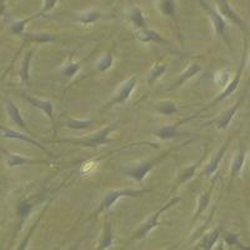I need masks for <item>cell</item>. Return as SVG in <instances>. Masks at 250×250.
<instances>
[{"mask_svg": "<svg viewBox=\"0 0 250 250\" xmlns=\"http://www.w3.org/2000/svg\"><path fill=\"white\" fill-rule=\"evenodd\" d=\"M119 126V122L109 124L103 129L98 130L97 133H93L88 137L75 138V139H55L50 140V143H62V144H71L75 146H83V148H99L102 145L110 144L114 139L110 138V134Z\"/></svg>", "mask_w": 250, "mask_h": 250, "instance_id": "cell-1", "label": "cell"}, {"mask_svg": "<svg viewBox=\"0 0 250 250\" xmlns=\"http://www.w3.org/2000/svg\"><path fill=\"white\" fill-rule=\"evenodd\" d=\"M179 202H180V196H174V198H171L170 200H168L165 204H163L162 207L155 211V213L151 214V215L149 216V218L146 219V220H145L139 228H138L137 230L134 231L133 235H131L130 239H129V243L138 242V240L144 239L145 236L148 235V234L153 230V229H155V228L160 224L159 219L160 216H162V214L164 213V211L168 210V209H170V208H173L174 205H176Z\"/></svg>", "mask_w": 250, "mask_h": 250, "instance_id": "cell-2", "label": "cell"}, {"mask_svg": "<svg viewBox=\"0 0 250 250\" xmlns=\"http://www.w3.org/2000/svg\"><path fill=\"white\" fill-rule=\"evenodd\" d=\"M153 189H117V190H110L104 195V198L100 202L99 207L93 214V216H98L102 213H105L109 209L113 208V205L120 200L122 198H137V196H142L146 193H151Z\"/></svg>", "mask_w": 250, "mask_h": 250, "instance_id": "cell-3", "label": "cell"}, {"mask_svg": "<svg viewBox=\"0 0 250 250\" xmlns=\"http://www.w3.org/2000/svg\"><path fill=\"white\" fill-rule=\"evenodd\" d=\"M247 38H244V44H243V53H242V58H240V62H239V68L238 70H236L235 75H234L233 79L229 82V84H228L227 86L224 88V90L222 91V93L219 94L218 97L215 98L214 100H211L209 104H207V105L204 106V108L202 109V111L207 110V109H209L210 106H214L216 104V103H220L222 100H224L225 98L229 97L230 94H233L234 91L238 89L239 84H240V79H242V75H243V71H244V68H245V64H247Z\"/></svg>", "mask_w": 250, "mask_h": 250, "instance_id": "cell-4", "label": "cell"}, {"mask_svg": "<svg viewBox=\"0 0 250 250\" xmlns=\"http://www.w3.org/2000/svg\"><path fill=\"white\" fill-rule=\"evenodd\" d=\"M171 151H173V149H170V150L164 151V153L159 154V155L154 156V158H151V159L146 160V162L140 163V164H138L137 167H133V168L125 169L124 173L126 174V176H129V178H131V179L135 180V182H137V183L142 184L143 180L145 179V176H146L149 173H150L151 169H153L154 167H155V165L159 164V163L162 162L163 159H165L167 156L170 155Z\"/></svg>", "mask_w": 250, "mask_h": 250, "instance_id": "cell-5", "label": "cell"}, {"mask_svg": "<svg viewBox=\"0 0 250 250\" xmlns=\"http://www.w3.org/2000/svg\"><path fill=\"white\" fill-rule=\"evenodd\" d=\"M199 4L200 6L204 9V12L207 13L208 17L210 18L211 24H213V28L214 30H215L216 35H219V37L222 38L225 43L229 45L230 43H229V37H228V25L224 18L219 14V12L215 8H213V6L209 3H207V1H199Z\"/></svg>", "mask_w": 250, "mask_h": 250, "instance_id": "cell-6", "label": "cell"}, {"mask_svg": "<svg viewBox=\"0 0 250 250\" xmlns=\"http://www.w3.org/2000/svg\"><path fill=\"white\" fill-rule=\"evenodd\" d=\"M137 83H138V78L135 77V75H133V77L129 78L126 82L123 83L122 86L118 89L117 93L114 94V97L109 100L108 104H105V105L103 106V110L110 109L115 105H120V104L126 102V100L130 98L131 93L134 91L135 86H137Z\"/></svg>", "mask_w": 250, "mask_h": 250, "instance_id": "cell-7", "label": "cell"}, {"mask_svg": "<svg viewBox=\"0 0 250 250\" xmlns=\"http://www.w3.org/2000/svg\"><path fill=\"white\" fill-rule=\"evenodd\" d=\"M207 153H208V149L205 148L204 153L202 154L200 159H198V162L194 163V164H191L190 167H187V168L180 169L179 173H178V175H176L175 180H174V183H173L170 194H174L176 190H178V189H179L180 187H182L183 184H185V183H188L190 179H193L194 176H195V173H196V170H198V168H199L200 165H202V163L204 162L205 158H207Z\"/></svg>", "mask_w": 250, "mask_h": 250, "instance_id": "cell-8", "label": "cell"}, {"mask_svg": "<svg viewBox=\"0 0 250 250\" xmlns=\"http://www.w3.org/2000/svg\"><path fill=\"white\" fill-rule=\"evenodd\" d=\"M216 8H218L219 14L222 15L224 19L229 20L230 23H233L234 25L238 26L243 33L248 34V28L247 25H245L244 20L239 17L238 13L230 6V4L228 3V1H225V0H219V1H216Z\"/></svg>", "mask_w": 250, "mask_h": 250, "instance_id": "cell-9", "label": "cell"}, {"mask_svg": "<svg viewBox=\"0 0 250 250\" xmlns=\"http://www.w3.org/2000/svg\"><path fill=\"white\" fill-rule=\"evenodd\" d=\"M0 131H1V134H3L4 138H8V139H15V140H21V142H25V143H28V144H31V145H33V146H37L38 149H40V150L43 151L44 154H46V155L53 156L51 151H49L48 149H46L43 144H40V143L38 142L37 139H34V138H33V137L28 135V134L20 133V131H17V130H13V129L6 128V126H3V125H0Z\"/></svg>", "mask_w": 250, "mask_h": 250, "instance_id": "cell-10", "label": "cell"}, {"mask_svg": "<svg viewBox=\"0 0 250 250\" xmlns=\"http://www.w3.org/2000/svg\"><path fill=\"white\" fill-rule=\"evenodd\" d=\"M194 118H195V117L188 118V119L182 120V122H179V123H175V124L163 125V126H160L158 130L154 131L153 135H154V137L158 138V139H160V140H170V139H176V138L187 137V135H189V134L184 133V131H180L179 126H180V124L188 122V120L194 119Z\"/></svg>", "mask_w": 250, "mask_h": 250, "instance_id": "cell-11", "label": "cell"}, {"mask_svg": "<svg viewBox=\"0 0 250 250\" xmlns=\"http://www.w3.org/2000/svg\"><path fill=\"white\" fill-rule=\"evenodd\" d=\"M244 99H245V94H243L242 97L239 98V99L234 103L231 108L228 109V110L224 111L222 115H219L215 120H213V122H210V123H208V124H215L216 128L220 129V130H224V129H227L228 126H229V124H230L231 120H233L234 115H235V113L238 111V109L240 108V105H242L243 102H244Z\"/></svg>", "mask_w": 250, "mask_h": 250, "instance_id": "cell-12", "label": "cell"}, {"mask_svg": "<svg viewBox=\"0 0 250 250\" xmlns=\"http://www.w3.org/2000/svg\"><path fill=\"white\" fill-rule=\"evenodd\" d=\"M21 98L25 99L26 102L30 104L33 108H37L39 109L40 111H43L45 114L46 117L50 119L51 124H55V120H54V105H53V103L50 100H42V99H38L35 97H30L28 94H21Z\"/></svg>", "mask_w": 250, "mask_h": 250, "instance_id": "cell-13", "label": "cell"}, {"mask_svg": "<svg viewBox=\"0 0 250 250\" xmlns=\"http://www.w3.org/2000/svg\"><path fill=\"white\" fill-rule=\"evenodd\" d=\"M231 139H233L231 137L228 138V139L225 140L224 143H223V145L220 146V148H219V150L216 151L215 155L211 158L210 162L205 165L204 173H203V174H205V175H214V174L218 171L219 165H220V162L223 160V158H224V155H225V153H227L228 148H229V145H230Z\"/></svg>", "mask_w": 250, "mask_h": 250, "instance_id": "cell-14", "label": "cell"}, {"mask_svg": "<svg viewBox=\"0 0 250 250\" xmlns=\"http://www.w3.org/2000/svg\"><path fill=\"white\" fill-rule=\"evenodd\" d=\"M216 178L218 176L214 175V178L211 179V183H210V187L208 188L207 190L204 191V193L202 194V195L198 198V207H196V211L195 214H194L193 216V220H191V224H194V223L198 220V219L200 218V215H202L203 213H204L205 210H207L208 205H209V203H210V198H211V193H213V189H214V185H215L216 183Z\"/></svg>", "mask_w": 250, "mask_h": 250, "instance_id": "cell-15", "label": "cell"}, {"mask_svg": "<svg viewBox=\"0 0 250 250\" xmlns=\"http://www.w3.org/2000/svg\"><path fill=\"white\" fill-rule=\"evenodd\" d=\"M200 71H202V66H200L198 62H191V64H189V66L183 71L182 74L178 77V79H176L175 82H174L173 84L167 89V90L170 91V90H175V89L180 88V86H182L183 84H185L188 80H190L191 78L195 77L196 74H199Z\"/></svg>", "mask_w": 250, "mask_h": 250, "instance_id": "cell-16", "label": "cell"}, {"mask_svg": "<svg viewBox=\"0 0 250 250\" xmlns=\"http://www.w3.org/2000/svg\"><path fill=\"white\" fill-rule=\"evenodd\" d=\"M6 156V164L10 168L14 167H20V165H31V164H45L48 163L46 159H30V158H25V156L20 155V154L10 153V151L4 150Z\"/></svg>", "mask_w": 250, "mask_h": 250, "instance_id": "cell-17", "label": "cell"}, {"mask_svg": "<svg viewBox=\"0 0 250 250\" xmlns=\"http://www.w3.org/2000/svg\"><path fill=\"white\" fill-rule=\"evenodd\" d=\"M6 113H8V115L10 117V119L13 120V123H14L15 125H18L21 130L25 131V134L33 137V133H31L30 129L28 128L25 120H24L23 117H21L19 108L15 105L14 103L10 102V100H6Z\"/></svg>", "mask_w": 250, "mask_h": 250, "instance_id": "cell-18", "label": "cell"}, {"mask_svg": "<svg viewBox=\"0 0 250 250\" xmlns=\"http://www.w3.org/2000/svg\"><path fill=\"white\" fill-rule=\"evenodd\" d=\"M245 155H247V151L243 146H239L238 151L234 154L233 156V160H231V164H230V182L229 184L231 185V183L234 182L236 176L239 175V173L242 171L243 169V165L245 163Z\"/></svg>", "mask_w": 250, "mask_h": 250, "instance_id": "cell-19", "label": "cell"}, {"mask_svg": "<svg viewBox=\"0 0 250 250\" xmlns=\"http://www.w3.org/2000/svg\"><path fill=\"white\" fill-rule=\"evenodd\" d=\"M35 48L30 49L29 51H26L24 54L23 59H21V62H20V69H19V78L21 80L23 84H29V79H30V62L31 58H33V54H34Z\"/></svg>", "mask_w": 250, "mask_h": 250, "instance_id": "cell-20", "label": "cell"}, {"mask_svg": "<svg viewBox=\"0 0 250 250\" xmlns=\"http://www.w3.org/2000/svg\"><path fill=\"white\" fill-rule=\"evenodd\" d=\"M114 240V231L113 228H111V224L109 222H106L104 224V228H103L102 235H100L99 239V244H98V249L97 250H106L108 248H110L113 245Z\"/></svg>", "mask_w": 250, "mask_h": 250, "instance_id": "cell-21", "label": "cell"}, {"mask_svg": "<svg viewBox=\"0 0 250 250\" xmlns=\"http://www.w3.org/2000/svg\"><path fill=\"white\" fill-rule=\"evenodd\" d=\"M223 227H216L215 229H213V230L210 231V233H208L207 235L203 238V240L200 242L199 247L202 250H211L214 248V245L216 244V242L219 240V238L222 236V233H223Z\"/></svg>", "mask_w": 250, "mask_h": 250, "instance_id": "cell-22", "label": "cell"}, {"mask_svg": "<svg viewBox=\"0 0 250 250\" xmlns=\"http://www.w3.org/2000/svg\"><path fill=\"white\" fill-rule=\"evenodd\" d=\"M135 38H137L139 42H142V43H150V42H156V43L159 44L167 43L159 33H156V31L151 30V29L149 28L143 29V30H137Z\"/></svg>", "mask_w": 250, "mask_h": 250, "instance_id": "cell-23", "label": "cell"}, {"mask_svg": "<svg viewBox=\"0 0 250 250\" xmlns=\"http://www.w3.org/2000/svg\"><path fill=\"white\" fill-rule=\"evenodd\" d=\"M58 37L50 33H28L24 34V43H51L55 42Z\"/></svg>", "mask_w": 250, "mask_h": 250, "instance_id": "cell-24", "label": "cell"}, {"mask_svg": "<svg viewBox=\"0 0 250 250\" xmlns=\"http://www.w3.org/2000/svg\"><path fill=\"white\" fill-rule=\"evenodd\" d=\"M129 19H130L131 23L134 24V26L138 29V30H143V29L148 28V21L145 19L144 13L142 12V9L139 6H133L129 12Z\"/></svg>", "mask_w": 250, "mask_h": 250, "instance_id": "cell-25", "label": "cell"}, {"mask_svg": "<svg viewBox=\"0 0 250 250\" xmlns=\"http://www.w3.org/2000/svg\"><path fill=\"white\" fill-rule=\"evenodd\" d=\"M105 18H113V17L103 14V13L98 12V10H89V12L82 13V14L78 15L77 20L79 21V23L88 25V24L95 23V21H98V20L105 19Z\"/></svg>", "mask_w": 250, "mask_h": 250, "instance_id": "cell-26", "label": "cell"}, {"mask_svg": "<svg viewBox=\"0 0 250 250\" xmlns=\"http://www.w3.org/2000/svg\"><path fill=\"white\" fill-rule=\"evenodd\" d=\"M154 108L158 113L163 114V115H173V114L179 111L178 104L173 100H162V102L156 103Z\"/></svg>", "mask_w": 250, "mask_h": 250, "instance_id": "cell-27", "label": "cell"}, {"mask_svg": "<svg viewBox=\"0 0 250 250\" xmlns=\"http://www.w3.org/2000/svg\"><path fill=\"white\" fill-rule=\"evenodd\" d=\"M222 238L223 242L227 245H229V247H236L242 250H250V247H247L245 244H243V243L240 242V239H239L238 234L233 233V231L223 230Z\"/></svg>", "mask_w": 250, "mask_h": 250, "instance_id": "cell-28", "label": "cell"}, {"mask_svg": "<svg viewBox=\"0 0 250 250\" xmlns=\"http://www.w3.org/2000/svg\"><path fill=\"white\" fill-rule=\"evenodd\" d=\"M65 126L69 129H73V130H84V129H88L89 126L94 124V120L88 119V120H79L74 119V118L65 115Z\"/></svg>", "mask_w": 250, "mask_h": 250, "instance_id": "cell-29", "label": "cell"}, {"mask_svg": "<svg viewBox=\"0 0 250 250\" xmlns=\"http://www.w3.org/2000/svg\"><path fill=\"white\" fill-rule=\"evenodd\" d=\"M48 205H49V204H48ZM48 205H46V207L43 209V211H42V213L39 214V218H38L37 220H35V223H34V224H33V227L30 228V230H29V233L26 234L25 238H24L23 240H21V243H20L19 247H18L17 250H26V248H28V245H29V242H30L31 236H33V234H34V230L38 228V225H39L40 220H42V218H43V215H44V214H45L46 209H48Z\"/></svg>", "mask_w": 250, "mask_h": 250, "instance_id": "cell-30", "label": "cell"}, {"mask_svg": "<svg viewBox=\"0 0 250 250\" xmlns=\"http://www.w3.org/2000/svg\"><path fill=\"white\" fill-rule=\"evenodd\" d=\"M168 70V64H155V65L151 68L150 73H149L148 77V84L149 85H153L156 80L159 79L165 71Z\"/></svg>", "mask_w": 250, "mask_h": 250, "instance_id": "cell-31", "label": "cell"}, {"mask_svg": "<svg viewBox=\"0 0 250 250\" xmlns=\"http://www.w3.org/2000/svg\"><path fill=\"white\" fill-rule=\"evenodd\" d=\"M31 209H33V204L29 199L21 200L19 203V205H18V216L20 219V224H23L26 216L31 213Z\"/></svg>", "mask_w": 250, "mask_h": 250, "instance_id": "cell-32", "label": "cell"}, {"mask_svg": "<svg viewBox=\"0 0 250 250\" xmlns=\"http://www.w3.org/2000/svg\"><path fill=\"white\" fill-rule=\"evenodd\" d=\"M113 62H114L113 53H111V51H109V53H106V54L103 55V57L97 62L98 71H100V73H104V71H106L108 69H110L111 65H113Z\"/></svg>", "mask_w": 250, "mask_h": 250, "instance_id": "cell-33", "label": "cell"}, {"mask_svg": "<svg viewBox=\"0 0 250 250\" xmlns=\"http://www.w3.org/2000/svg\"><path fill=\"white\" fill-rule=\"evenodd\" d=\"M80 70V64L75 62L70 59L65 62V65H62V74L66 78H73L78 71Z\"/></svg>", "mask_w": 250, "mask_h": 250, "instance_id": "cell-34", "label": "cell"}, {"mask_svg": "<svg viewBox=\"0 0 250 250\" xmlns=\"http://www.w3.org/2000/svg\"><path fill=\"white\" fill-rule=\"evenodd\" d=\"M33 19H37V15H31V17L26 18V19H23V20H17V21H14V23H12V25H10V33L12 34H23L24 29H25V25L26 24L30 21V20Z\"/></svg>", "mask_w": 250, "mask_h": 250, "instance_id": "cell-35", "label": "cell"}, {"mask_svg": "<svg viewBox=\"0 0 250 250\" xmlns=\"http://www.w3.org/2000/svg\"><path fill=\"white\" fill-rule=\"evenodd\" d=\"M159 9L164 15H168L170 18L176 17L175 3L171 1V0H163V1H159Z\"/></svg>", "mask_w": 250, "mask_h": 250, "instance_id": "cell-36", "label": "cell"}, {"mask_svg": "<svg viewBox=\"0 0 250 250\" xmlns=\"http://www.w3.org/2000/svg\"><path fill=\"white\" fill-rule=\"evenodd\" d=\"M57 5L58 0H45V1H43V8L40 9V12H38L35 15H37V18L46 15V13L50 12L51 9H54Z\"/></svg>", "mask_w": 250, "mask_h": 250, "instance_id": "cell-37", "label": "cell"}, {"mask_svg": "<svg viewBox=\"0 0 250 250\" xmlns=\"http://www.w3.org/2000/svg\"><path fill=\"white\" fill-rule=\"evenodd\" d=\"M229 73H228L227 70H222L219 71L218 74L215 75V82L218 83V84H220L222 86H227L228 84H229Z\"/></svg>", "mask_w": 250, "mask_h": 250, "instance_id": "cell-38", "label": "cell"}, {"mask_svg": "<svg viewBox=\"0 0 250 250\" xmlns=\"http://www.w3.org/2000/svg\"><path fill=\"white\" fill-rule=\"evenodd\" d=\"M5 10H6L5 3H4V1H1V0H0V17H1V15H4V13H5Z\"/></svg>", "mask_w": 250, "mask_h": 250, "instance_id": "cell-39", "label": "cell"}, {"mask_svg": "<svg viewBox=\"0 0 250 250\" xmlns=\"http://www.w3.org/2000/svg\"><path fill=\"white\" fill-rule=\"evenodd\" d=\"M79 245H80V242L75 243V244H73L70 248H69V250H78L79 249Z\"/></svg>", "mask_w": 250, "mask_h": 250, "instance_id": "cell-40", "label": "cell"}, {"mask_svg": "<svg viewBox=\"0 0 250 250\" xmlns=\"http://www.w3.org/2000/svg\"><path fill=\"white\" fill-rule=\"evenodd\" d=\"M218 250H224V248H223V244H220V245H219Z\"/></svg>", "mask_w": 250, "mask_h": 250, "instance_id": "cell-41", "label": "cell"}, {"mask_svg": "<svg viewBox=\"0 0 250 250\" xmlns=\"http://www.w3.org/2000/svg\"><path fill=\"white\" fill-rule=\"evenodd\" d=\"M175 247H176V245H173V247L168 248V249H167V250H173V249H174V248H175Z\"/></svg>", "mask_w": 250, "mask_h": 250, "instance_id": "cell-42", "label": "cell"}]
</instances>
